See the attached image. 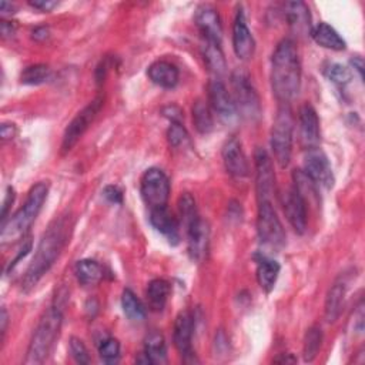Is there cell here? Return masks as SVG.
Listing matches in <instances>:
<instances>
[{"mask_svg":"<svg viewBox=\"0 0 365 365\" xmlns=\"http://www.w3.org/2000/svg\"><path fill=\"white\" fill-rule=\"evenodd\" d=\"M70 234L71 223L69 216L56 217L49 224V227L43 232L32 263L29 269L26 270L24 277L22 280L23 291L28 293L33 290L37 282L55 266L70 239Z\"/></svg>","mask_w":365,"mask_h":365,"instance_id":"6da1fadb","label":"cell"},{"mask_svg":"<svg viewBox=\"0 0 365 365\" xmlns=\"http://www.w3.org/2000/svg\"><path fill=\"white\" fill-rule=\"evenodd\" d=\"M271 86L281 103L293 100L301 87V62L291 39H282L271 58Z\"/></svg>","mask_w":365,"mask_h":365,"instance_id":"7a4b0ae2","label":"cell"},{"mask_svg":"<svg viewBox=\"0 0 365 365\" xmlns=\"http://www.w3.org/2000/svg\"><path fill=\"white\" fill-rule=\"evenodd\" d=\"M47 182H37V185L31 189L24 204L9 220L2 224V234H0V243H2V246L16 243L26 236V232L31 230L32 224L36 221L47 198Z\"/></svg>","mask_w":365,"mask_h":365,"instance_id":"3957f363","label":"cell"},{"mask_svg":"<svg viewBox=\"0 0 365 365\" xmlns=\"http://www.w3.org/2000/svg\"><path fill=\"white\" fill-rule=\"evenodd\" d=\"M63 324V312L59 305L50 307L40 319L26 353L24 364L37 365L44 362L56 344Z\"/></svg>","mask_w":365,"mask_h":365,"instance_id":"277c9868","label":"cell"},{"mask_svg":"<svg viewBox=\"0 0 365 365\" xmlns=\"http://www.w3.org/2000/svg\"><path fill=\"white\" fill-rule=\"evenodd\" d=\"M294 140V117L289 103H281L271 128V148L274 159L281 169L291 162Z\"/></svg>","mask_w":365,"mask_h":365,"instance_id":"5b68a950","label":"cell"},{"mask_svg":"<svg viewBox=\"0 0 365 365\" xmlns=\"http://www.w3.org/2000/svg\"><path fill=\"white\" fill-rule=\"evenodd\" d=\"M232 100L236 104L237 113L247 120H257L262 116V103H260L258 93L251 83L250 76L243 70H234L231 74Z\"/></svg>","mask_w":365,"mask_h":365,"instance_id":"8992f818","label":"cell"},{"mask_svg":"<svg viewBox=\"0 0 365 365\" xmlns=\"http://www.w3.org/2000/svg\"><path fill=\"white\" fill-rule=\"evenodd\" d=\"M257 204V232L260 240L274 248L282 247L285 244V231L273 201H262Z\"/></svg>","mask_w":365,"mask_h":365,"instance_id":"52a82bcc","label":"cell"},{"mask_svg":"<svg viewBox=\"0 0 365 365\" xmlns=\"http://www.w3.org/2000/svg\"><path fill=\"white\" fill-rule=\"evenodd\" d=\"M140 193L150 210L167 207L170 197V180L163 170L151 167L142 176Z\"/></svg>","mask_w":365,"mask_h":365,"instance_id":"ba28073f","label":"cell"},{"mask_svg":"<svg viewBox=\"0 0 365 365\" xmlns=\"http://www.w3.org/2000/svg\"><path fill=\"white\" fill-rule=\"evenodd\" d=\"M103 101H104V99L101 96L96 97L93 101H90L87 104L83 110L77 113L74 116V119L69 123L66 132H65V136H63V142H62V153L63 154L69 153L77 143H79V140L87 132L89 127L92 126V123L97 117L99 112L101 110Z\"/></svg>","mask_w":365,"mask_h":365,"instance_id":"9c48e42d","label":"cell"},{"mask_svg":"<svg viewBox=\"0 0 365 365\" xmlns=\"http://www.w3.org/2000/svg\"><path fill=\"white\" fill-rule=\"evenodd\" d=\"M254 163L257 203L273 201V197L275 194V174L273 160L267 150L258 147L254 153Z\"/></svg>","mask_w":365,"mask_h":365,"instance_id":"30bf717a","label":"cell"},{"mask_svg":"<svg viewBox=\"0 0 365 365\" xmlns=\"http://www.w3.org/2000/svg\"><path fill=\"white\" fill-rule=\"evenodd\" d=\"M303 171L317 187L331 189L334 186V174L330 160L320 147L307 150Z\"/></svg>","mask_w":365,"mask_h":365,"instance_id":"8fae6325","label":"cell"},{"mask_svg":"<svg viewBox=\"0 0 365 365\" xmlns=\"http://www.w3.org/2000/svg\"><path fill=\"white\" fill-rule=\"evenodd\" d=\"M208 106L226 123H231L239 114L232 96L220 79L208 83Z\"/></svg>","mask_w":365,"mask_h":365,"instance_id":"7c38bea8","label":"cell"},{"mask_svg":"<svg viewBox=\"0 0 365 365\" xmlns=\"http://www.w3.org/2000/svg\"><path fill=\"white\" fill-rule=\"evenodd\" d=\"M282 208L294 231L304 234L307 230V203L296 187L289 189L282 194Z\"/></svg>","mask_w":365,"mask_h":365,"instance_id":"4fadbf2b","label":"cell"},{"mask_svg":"<svg viewBox=\"0 0 365 365\" xmlns=\"http://www.w3.org/2000/svg\"><path fill=\"white\" fill-rule=\"evenodd\" d=\"M194 22L203 35L204 40L221 46L223 28L219 12L210 5H201L197 8L194 15Z\"/></svg>","mask_w":365,"mask_h":365,"instance_id":"5bb4252c","label":"cell"},{"mask_svg":"<svg viewBox=\"0 0 365 365\" xmlns=\"http://www.w3.org/2000/svg\"><path fill=\"white\" fill-rule=\"evenodd\" d=\"M193 332H194V319L190 311H181L174 321V346L177 351L185 358V361H193Z\"/></svg>","mask_w":365,"mask_h":365,"instance_id":"9a60e30c","label":"cell"},{"mask_svg":"<svg viewBox=\"0 0 365 365\" xmlns=\"http://www.w3.org/2000/svg\"><path fill=\"white\" fill-rule=\"evenodd\" d=\"M298 127H300V140L305 150L316 148L320 146V120L316 109L311 104L305 103L298 112Z\"/></svg>","mask_w":365,"mask_h":365,"instance_id":"2e32d148","label":"cell"},{"mask_svg":"<svg viewBox=\"0 0 365 365\" xmlns=\"http://www.w3.org/2000/svg\"><path fill=\"white\" fill-rule=\"evenodd\" d=\"M232 47L234 53L241 60L251 59L255 51V42L248 29L246 15L241 8L237 10L232 24Z\"/></svg>","mask_w":365,"mask_h":365,"instance_id":"e0dca14e","label":"cell"},{"mask_svg":"<svg viewBox=\"0 0 365 365\" xmlns=\"http://www.w3.org/2000/svg\"><path fill=\"white\" fill-rule=\"evenodd\" d=\"M223 163L226 171L234 178H244L248 176V162L243 151L241 143L236 137H231L224 143Z\"/></svg>","mask_w":365,"mask_h":365,"instance_id":"ac0fdd59","label":"cell"},{"mask_svg":"<svg viewBox=\"0 0 365 365\" xmlns=\"http://www.w3.org/2000/svg\"><path fill=\"white\" fill-rule=\"evenodd\" d=\"M186 230H187L189 254L193 260H196V262H201L208 251V243H210V227H208L207 221L198 217Z\"/></svg>","mask_w":365,"mask_h":365,"instance_id":"d6986e66","label":"cell"},{"mask_svg":"<svg viewBox=\"0 0 365 365\" xmlns=\"http://www.w3.org/2000/svg\"><path fill=\"white\" fill-rule=\"evenodd\" d=\"M150 223L160 234H163L170 244L177 246L180 243V223L167 210V207L150 210Z\"/></svg>","mask_w":365,"mask_h":365,"instance_id":"ffe728a7","label":"cell"},{"mask_svg":"<svg viewBox=\"0 0 365 365\" xmlns=\"http://www.w3.org/2000/svg\"><path fill=\"white\" fill-rule=\"evenodd\" d=\"M284 17L287 24L296 35L311 33V16L305 3L303 2H289L284 5Z\"/></svg>","mask_w":365,"mask_h":365,"instance_id":"44dd1931","label":"cell"},{"mask_svg":"<svg viewBox=\"0 0 365 365\" xmlns=\"http://www.w3.org/2000/svg\"><path fill=\"white\" fill-rule=\"evenodd\" d=\"M147 76L154 85H158L163 89H173L178 83L180 71L176 65L166 60H158L150 65Z\"/></svg>","mask_w":365,"mask_h":365,"instance_id":"7402d4cb","label":"cell"},{"mask_svg":"<svg viewBox=\"0 0 365 365\" xmlns=\"http://www.w3.org/2000/svg\"><path fill=\"white\" fill-rule=\"evenodd\" d=\"M346 293H347V284L344 280H337L327 293L325 298V320L328 323H335L341 314V309L344 305L346 300Z\"/></svg>","mask_w":365,"mask_h":365,"instance_id":"603a6c76","label":"cell"},{"mask_svg":"<svg viewBox=\"0 0 365 365\" xmlns=\"http://www.w3.org/2000/svg\"><path fill=\"white\" fill-rule=\"evenodd\" d=\"M311 37L314 39V42L325 49L331 50H344L346 49V40L338 35V32L330 26L328 23H319L316 28H312L311 31Z\"/></svg>","mask_w":365,"mask_h":365,"instance_id":"cb8c5ba5","label":"cell"},{"mask_svg":"<svg viewBox=\"0 0 365 365\" xmlns=\"http://www.w3.org/2000/svg\"><path fill=\"white\" fill-rule=\"evenodd\" d=\"M278 274H280V264L275 262V260H271L269 257H262L257 262V281L266 293L273 291Z\"/></svg>","mask_w":365,"mask_h":365,"instance_id":"d4e9b609","label":"cell"},{"mask_svg":"<svg viewBox=\"0 0 365 365\" xmlns=\"http://www.w3.org/2000/svg\"><path fill=\"white\" fill-rule=\"evenodd\" d=\"M170 291H171V287L166 280L158 278V280L150 281L147 287V291H146L150 307L154 311H162L169 301Z\"/></svg>","mask_w":365,"mask_h":365,"instance_id":"484cf974","label":"cell"},{"mask_svg":"<svg viewBox=\"0 0 365 365\" xmlns=\"http://www.w3.org/2000/svg\"><path fill=\"white\" fill-rule=\"evenodd\" d=\"M203 59H204L207 69L210 70L213 74H216L217 77H220L226 73L227 63L224 59L221 46L205 42L203 46Z\"/></svg>","mask_w":365,"mask_h":365,"instance_id":"4316f807","label":"cell"},{"mask_svg":"<svg viewBox=\"0 0 365 365\" xmlns=\"http://www.w3.org/2000/svg\"><path fill=\"white\" fill-rule=\"evenodd\" d=\"M150 364H163L167 361V347L162 334L153 332L146 338L144 353Z\"/></svg>","mask_w":365,"mask_h":365,"instance_id":"83f0119b","label":"cell"},{"mask_svg":"<svg viewBox=\"0 0 365 365\" xmlns=\"http://www.w3.org/2000/svg\"><path fill=\"white\" fill-rule=\"evenodd\" d=\"M74 274L82 285H94L103 278V269L94 260H80L74 267Z\"/></svg>","mask_w":365,"mask_h":365,"instance_id":"f1b7e54d","label":"cell"},{"mask_svg":"<svg viewBox=\"0 0 365 365\" xmlns=\"http://www.w3.org/2000/svg\"><path fill=\"white\" fill-rule=\"evenodd\" d=\"M193 123L197 128V132L201 135H208L214 128L212 109L204 100L198 99L193 104Z\"/></svg>","mask_w":365,"mask_h":365,"instance_id":"f546056e","label":"cell"},{"mask_svg":"<svg viewBox=\"0 0 365 365\" xmlns=\"http://www.w3.org/2000/svg\"><path fill=\"white\" fill-rule=\"evenodd\" d=\"M323 344V330L319 325H312L307 330L305 338H304V348H303V357L305 362L314 361L319 355Z\"/></svg>","mask_w":365,"mask_h":365,"instance_id":"4dcf8cb0","label":"cell"},{"mask_svg":"<svg viewBox=\"0 0 365 365\" xmlns=\"http://www.w3.org/2000/svg\"><path fill=\"white\" fill-rule=\"evenodd\" d=\"M121 307L124 316L132 321H143L146 317V308L132 290H124L121 296Z\"/></svg>","mask_w":365,"mask_h":365,"instance_id":"1f68e13d","label":"cell"},{"mask_svg":"<svg viewBox=\"0 0 365 365\" xmlns=\"http://www.w3.org/2000/svg\"><path fill=\"white\" fill-rule=\"evenodd\" d=\"M51 77V69L47 65H32L26 67L20 74V82L23 85L37 86L47 82Z\"/></svg>","mask_w":365,"mask_h":365,"instance_id":"d6a6232c","label":"cell"},{"mask_svg":"<svg viewBox=\"0 0 365 365\" xmlns=\"http://www.w3.org/2000/svg\"><path fill=\"white\" fill-rule=\"evenodd\" d=\"M178 212H180V217L182 224L186 226V228L196 221L200 216L197 212V204L194 197L190 193H182L178 198Z\"/></svg>","mask_w":365,"mask_h":365,"instance_id":"836d02e7","label":"cell"},{"mask_svg":"<svg viewBox=\"0 0 365 365\" xmlns=\"http://www.w3.org/2000/svg\"><path fill=\"white\" fill-rule=\"evenodd\" d=\"M99 354L103 362L116 364L120 359V343L116 338H106L99 347Z\"/></svg>","mask_w":365,"mask_h":365,"instance_id":"e575fe53","label":"cell"},{"mask_svg":"<svg viewBox=\"0 0 365 365\" xmlns=\"http://www.w3.org/2000/svg\"><path fill=\"white\" fill-rule=\"evenodd\" d=\"M325 74L332 83H335L338 86L348 85L351 82V77H353L351 70L348 67L340 65V63L330 65L325 70Z\"/></svg>","mask_w":365,"mask_h":365,"instance_id":"d590c367","label":"cell"},{"mask_svg":"<svg viewBox=\"0 0 365 365\" xmlns=\"http://www.w3.org/2000/svg\"><path fill=\"white\" fill-rule=\"evenodd\" d=\"M69 346H70V354L77 364H89L90 362L89 351H87L85 343L80 340V338L71 337Z\"/></svg>","mask_w":365,"mask_h":365,"instance_id":"8d00e7d4","label":"cell"},{"mask_svg":"<svg viewBox=\"0 0 365 365\" xmlns=\"http://www.w3.org/2000/svg\"><path fill=\"white\" fill-rule=\"evenodd\" d=\"M189 139L186 128L181 126V123H171L170 128L167 130V140L171 147H180L185 144Z\"/></svg>","mask_w":365,"mask_h":365,"instance_id":"74e56055","label":"cell"},{"mask_svg":"<svg viewBox=\"0 0 365 365\" xmlns=\"http://www.w3.org/2000/svg\"><path fill=\"white\" fill-rule=\"evenodd\" d=\"M103 197L106 198L108 201H110V203H114V204H121L123 203V193L116 186H108L106 189H104L103 190Z\"/></svg>","mask_w":365,"mask_h":365,"instance_id":"f35d334b","label":"cell"},{"mask_svg":"<svg viewBox=\"0 0 365 365\" xmlns=\"http://www.w3.org/2000/svg\"><path fill=\"white\" fill-rule=\"evenodd\" d=\"M32 250V240L31 239H28V240H26L24 243H23V246H22V248L19 250V254L16 255V258L13 260V262H10V264L8 266V269H6V273H9L10 270H13L17 264H19V262H20V260L22 258H24L26 255H28L29 254V251Z\"/></svg>","mask_w":365,"mask_h":365,"instance_id":"ab89813d","label":"cell"},{"mask_svg":"<svg viewBox=\"0 0 365 365\" xmlns=\"http://www.w3.org/2000/svg\"><path fill=\"white\" fill-rule=\"evenodd\" d=\"M29 5L40 12H50L58 6V2H53V0H32Z\"/></svg>","mask_w":365,"mask_h":365,"instance_id":"60d3db41","label":"cell"},{"mask_svg":"<svg viewBox=\"0 0 365 365\" xmlns=\"http://www.w3.org/2000/svg\"><path fill=\"white\" fill-rule=\"evenodd\" d=\"M15 196L16 194H15L13 187H9L8 192H6V197L3 200V207H2V224L8 220V212H9L10 205L13 204V201H15Z\"/></svg>","mask_w":365,"mask_h":365,"instance_id":"b9f144b4","label":"cell"},{"mask_svg":"<svg viewBox=\"0 0 365 365\" xmlns=\"http://www.w3.org/2000/svg\"><path fill=\"white\" fill-rule=\"evenodd\" d=\"M163 114L171 120V123H181L182 113L177 106H167L163 109Z\"/></svg>","mask_w":365,"mask_h":365,"instance_id":"7bdbcfd3","label":"cell"},{"mask_svg":"<svg viewBox=\"0 0 365 365\" xmlns=\"http://www.w3.org/2000/svg\"><path fill=\"white\" fill-rule=\"evenodd\" d=\"M0 136L3 140H12L16 136V126L12 123H3L0 127Z\"/></svg>","mask_w":365,"mask_h":365,"instance_id":"ee69618b","label":"cell"},{"mask_svg":"<svg viewBox=\"0 0 365 365\" xmlns=\"http://www.w3.org/2000/svg\"><path fill=\"white\" fill-rule=\"evenodd\" d=\"M8 324H9L8 311H6V308H2V312H0V334H2V337H0V341L5 340V334H6V330H8Z\"/></svg>","mask_w":365,"mask_h":365,"instance_id":"f6af8a7d","label":"cell"},{"mask_svg":"<svg viewBox=\"0 0 365 365\" xmlns=\"http://www.w3.org/2000/svg\"><path fill=\"white\" fill-rule=\"evenodd\" d=\"M106 74H108V60L104 59V60H101V63L97 66V70H96L97 83L104 82V79H106Z\"/></svg>","mask_w":365,"mask_h":365,"instance_id":"bcb514c9","label":"cell"},{"mask_svg":"<svg viewBox=\"0 0 365 365\" xmlns=\"http://www.w3.org/2000/svg\"><path fill=\"white\" fill-rule=\"evenodd\" d=\"M0 32H2L3 37H9L15 33V26L6 20L0 22Z\"/></svg>","mask_w":365,"mask_h":365,"instance_id":"7dc6e473","label":"cell"},{"mask_svg":"<svg viewBox=\"0 0 365 365\" xmlns=\"http://www.w3.org/2000/svg\"><path fill=\"white\" fill-rule=\"evenodd\" d=\"M274 362H277V364H296V362H297V358H296L293 354L287 353V354H280V355L274 359Z\"/></svg>","mask_w":365,"mask_h":365,"instance_id":"c3c4849f","label":"cell"},{"mask_svg":"<svg viewBox=\"0 0 365 365\" xmlns=\"http://www.w3.org/2000/svg\"><path fill=\"white\" fill-rule=\"evenodd\" d=\"M32 37L37 42H42V40H46L49 37V31L46 28H36L33 32H32Z\"/></svg>","mask_w":365,"mask_h":365,"instance_id":"681fc988","label":"cell"},{"mask_svg":"<svg viewBox=\"0 0 365 365\" xmlns=\"http://www.w3.org/2000/svg\"><path fill=\"white\" fill-rule=\"evenodd\" d=\"M13 10H15V6L12 3H9V2L0 3V15H2L3 17L8 15H13L15 13Z\"/></svg>","mask_w":365,"mask_h":365,"instance_id":"f907efd6","label":"cell"},{"mask_svg":"<svg viewBox=\"0 0 365 365\" xmlns=\"http://www.w3.org/2000/svg\"><path fill=\"white\" fill-rule=\"evenodd\" d=\"M354 69H357V71L359 73L361 76V79H362V76H364V62L361 58H354V60H351Z\"/></svg>","mask_w":365,"mask_h":365,"instance_id":"816d5d0a","label":"cell"}]
</instances>
